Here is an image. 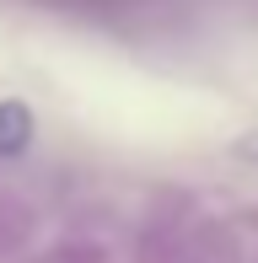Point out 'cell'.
Masks as SVG:
<instances>
[{"instance_id": "obj_1", "label": "cell", "mask_w": 258, "mask_h": 263, "mask_svg": "<svg viewBox=\"0 0 258 263\" xmlns=\"http://www.w3.org/2000/svg\"><path fill=\"white\" fill-rule=\"evenodd\" d=\"M32 140V113L27 102H0V156H22Z\"/></svg>"}, {"instance_id": "obj_2", "label": "cell", "mask_w": 258, "mask_h": 263, "mask_svg": "<svg viewBox=\"0 0 258 263\" xmlns=\"http://www.w3.org/2000/svg\"><path fill=\"white\" fill-rule=\"evenodd\" d=\"M237 156L242 161H258V129H248V135L237 140Z\"/></svg>"}]
</instances>
